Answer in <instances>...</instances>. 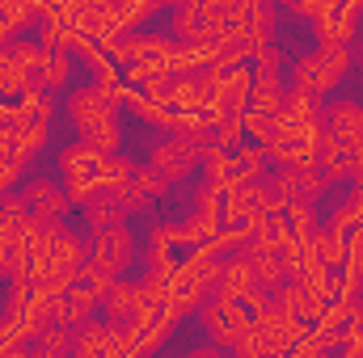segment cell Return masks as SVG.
<instances>
[{
  "label": "cell",
  "mask_w": 363,
  "mask_h": 358,
  "mask_svg": "<svg viewBox=\"0 0 363 358\" xmlns=\"http://www.w3.org/2000/svg\"><path fill=\"white\" fill-rule=\"evenodd\" d=\"M355 59H351V47H338V42H317V51L300 55L291 64V85L304 93H313L317 101H325L330 93L338 89L347 76H351Z\"/></svg>",
  "instance_id": "6da1fadb"
},
{
  "label": "cell",
  "mask_w": 363,
  "mask_h": 358,
  "mask_svg": "<svg viewBox=\"0 0 363 358\" xmlns=\"http://www.w3.org/2000/svg\"><path fill=\"white\" fill-rule=\"evenodd\" d=\"M101 161H106V156H101L97 148H89L85 139L60 148L55 165H60V178H64V190H68L72 207H85L93 198V190L101 185Z\"/></svg>",
  "instance_id": "7a4b0ae2"
},
{
  "label": "cell",
  "mask_w": 363,
  "mask_h": 358,
  "mask_svg": "<svg viewBox=\"0 0 363 358\" xmlns=\"http://www.w3.org/2000/svg\"><path fill=\"white\" fill-rule=\"evenodd\" d=\"M199 321L207 329V337L216 342V350H233V342L250 329V308L245 299H233L224 291H211L199 308Z\"/></svg>",
  "instance_id": "3957f363"
},
{
  "label": "cell",
  "mask_w": 363,
  "mask_h": 358,
  "mask_svg": "<svg viewBox=\"0 0 363 358\" xmlns=\"http://www.w3.org/2000/svg\"><path fill=\"white\" fill-rule=\"evenodd\" d=\"M89 262L110 270L114 278H123L127 270L140 262V236H135V228L123 219V224H114L106 232H89Z\"/></svg>",
  "instance_id": "277c9868"
},
{
  "label": "cell",
  "mask_w": 363,
  "mask_h": 358,
  "mask_svg": "<svg viewBox=\"0 0 363 358\" xmlns=\"http://www.w3.org/2000/svg\"><path fill=\"white\" fill-rule=\"evenodd\" d=\"M199 161H203V156H199V148H190V144L178 139V135L161 139V144L148 152V165L169 181V185H182V181L194 178V173H199Z\"/></svg>",
  "instance_id": "5b68a950"
},
{
  "label": "cell",
  "mask_w": 363,
  "mask_h": 358,
  "mask_svg": "<svg viewBox=\"0 0 363 358\" xmlns=\"http://www.w3.org/2000/svg\"><path fill=\"white\" fill-rule=\"evenodd\" d=\"M321 131L338 135L351 152H363V105L359 101H325L321 105Z\"/></svg>",
  "instance_id": "8992f818"
},
{
  "label": "cell",
  "mask_w": 363,
  "mask_h": 358,
  "mask_svg": "<svg viewBox=\"0 0 363 358\" xmlns=\"http://www.w3.org/2000/svg\"><path fill=\"white\" fill-rule=\"evenodd\" d=\"M21 194H26V202H30V211H34L38 219H68V207H72V198H68L64 181L30 178L26 185H21Z\"/></svg>",
  "instance_id": "52a82bcc"
},
{
  "label": "cell",
  "mask_w": 363,
  "mask_h": 358,
  "mask_svg": "<svg viewBox=\"0 0 363 358\" xmlns=\"http://www.w3.org/2000/svg\"><path fill=\"white\" fill-rule=\"evenodd\" d=\"M216 291H224V295H233V299H250V295L258 291V278H254V266H250V245H241L237 253H228V258L220 262V282H216Z\"/></svg>",
  "instance_id": "ba28073f"
},
{
  "label": "cell",
  "mask_w": 363,
  "mask_h": 358,
  "mask_svg": "<svg viewBox=\"0 0 363 358\" xmlns=\"http://www.w3.org/2000/svg\"><path fill=\"white\" fill-rule=\"evenodd\" d=\"M101 308H106V321L110 325H118V329H135V316H140V282H127V278H114L110 282V291H106V299H101Z\"/></svg>",
  "instance_id": "9c48e42d"
},
{
  "label": "cell",
  "mask_w": 363,
  "mask_h": 358,
  "mask_svg": "<svg viewBox=\"0 0 363 358\" xmlns=\"http://www.w3.org/2000/svg\"><path fill=\"white\" fill-rule=\"evenodd\" d=\"M72 76H77V55L68 47H55L43 55L38 72L30 76L34 89H47V93H60V89H72Z\"/></svg>",
  "instance_id": "30bf717a"
},
{
  "label": "cell",
  "mask_w": 363,
  "mask_h": 358,
  "mask_svg": "<svg viewBox=\"0 0 363 358\" xmlns=\"http://www.w3.org/2000/svg\"><path fill=\"white\" fill-rule=\"evenodd\" d=\"M81 211H85V228H89V232H106V228H114V224L131 219V215L123 211V202H118L114 185H106V181L93 190V198L81 207Z\"/></svg>",
  "instance_id": "8fae6325"
},
{
  "label": "cell",
  "mask_w": 363,
  "mask_h": 358,
  "mask_svg": "<svg viewBox=\"0 0 363 358\" xmlns=\"http://www.w3.org/2000/svg\"><path fill=\"white\" fill-rule=\"evenodd\" d=\"M47 139H51V122H43V118H26V122L13 127V156L30 165V161H38V152L47 148Z\"/></svg>",
  "instance_id": "7c38bea8"
},
{
  "label": "cell",
  "mask_w": 363,
  "mask_h": 358,
  "mask_svg": "<svg viewBox=\"0 0 363 358\" xmlns=\"http://www.w3.org/2000/svg\"><path fill=\"white\" fill-rule=\"evenodd\" d=\"M359 224H363V185H351V194L342 202H334V211L321 219V228H330L338 236H351Z\"/></svg>",
  "instance_id": "4fadbf2b"
},
{
  "label": "cell",
  "mask_w": 363,
  "mask_h": 358,
  "mask_svg": "<svg viewBox=\"0 0 363 358\" xmlns=\"http://www.w3.org/2000/svg\"><path fill=\"white\" fill-rule=\"evenodd\" d=\"M169 34L178 42H199V34H203V0H174L169 4Z\"/></svg>",
  "instance_id": "5bb4252c"
},
{
  "label": "cell",
  "mask_w": 363,
  "mask_h": 358,
  "mask_svg": "<svg viewBox=\"0 0 363 358\" xmlns=\"http://www.w3.org/2000/svg\"><path fill=\"white\" fill-rule=\"evenodd\" d=\"M199 169H203V178L216 181L220 190H224V185H233V181H241V165H237V152H228V148H220V144H211V148L203 152Z\"/></svg>",
  "instance_id": "9a60e30c"
},
{
  "label": "cell",
  "mask_w": 363,
  "mask_h": 358,
  "mask_svg": "<svg viewBox=\"0 0 363 358\" xmlns=\"http://www.w3.org/2000/svg\"><path fill=\"white\" fill-rule=\"evenodd\" d=\"M283 101H287V85H283V76H254V89H250V110L279 118V114H283Z\"/></svg>",
  "instance_id": "2e32d148"
},
{
  "label": "cell",
  "mask_w": 363,
  "mask_h": 358,
  "mask_svg": "<svg viewBox=\"0 0 363 358\" xmlns=\"http://www.w3.org/2000/svg\"><path fill=\"white\" fill-rule=\"evenodd\" d=\"M190 211H194L203 224L220 228V224H224V190H220L216 181H203L199 190H190Z\"/></svg>",
  "instance_id": "e0dca14e"
},
{
  "label": "cell",
  "mask_w": 363,
  "mask_h": 358,
  "mask_svg": "<svg viewBox=\"0 0 363 358\" xmlns=\"http://www.w3.org/2000/svg\"><path fill=\"white\" fill-rule=\"evenodd\" d=\"M313 30H317V42L351 47V42H355V34H359V21H351V17H342V13H325V17H317V21H313Z\"/></svg>",
  "instance_id": "ac0fdd59"
},
{
  "label": "cell",
  "mask_w": 363,
  "mask_h": 358,
  "mask_svg": "<svg viewBox=\"0 0 363 358\" xmlns=\"http://www.w3.org/2000/svg\"><path fill=\"white\" fill-rule=\"evenodd\" d=\"M81 139L97 148L101 156H110V152H118L123 148V127H118V114H110V118H101V122H93L89 131H81Z\"/></svg>",
  "instance_id": "d6986e66"
},
{
  "label": "cell",
  "mask_w": 363,
  "mask_h": 358,
  "mask_svg": "<svg viewBox=\"0 0 363 358\" xmlns=\"http://www.w3.org/2000/svg\"><path fill=\"white\" fill-rule=\"evenodd\" d=\"M30 346L43 350V354H72V346H77V329H72V325H43V329L34 333Z\"/></svg>",
  "instance_id": "ffe728a7"
},
{
  "label": "cell",
  "mask_w": 363,
  "mask_h": 358,
  "mask_svg": "<svg viewBox=\"0 0 363 358\" xmlns=\"http://www.w3.org/2000/svg\"><path fill=\"white\" fill-rule=\"evenodd\" d=\"M233 152H237L241 178L267 181V173H271V156H267V144H254V139H245V144H241V148H233Z\"/></svg>",
  "instance_id": "44dd1931"
},
{
  "label": "cell",
  "mask_w": 363,
  "mask_h": 358,
  "mask_svg": "<svg viewBox=\"0 0 363 358\" xmlns=\"http://www.w3.org/2000/svg\"><path fill=\"white\" fill-rule=\"evenodd\" d=\"M308 249L334 270L347 262V236H338V232H330V228H317V232L308 236Z\"/></svg>",
  "instance_id": "7402d4cb"
},
{
  "label": "cell",
  "mask_w": 363,
  "mask_h": 358,
  "mask_svg": "<svg viewBox=\"0 0 363 358\" xmlns=\"http://www.w3.org/2000/svg\"><path fill=\"white\" fill-rule=\"evenodd\" d=\"M287 228H291V236H300V241H308L321 224H317V202H304V198H291L287 202Z\"/></svg>",
  "instance_id": "603a6c76"
},
{
  "label": "cell",
  "mask_w": 363,
  "mask_h": 358,
  "mask_svg": "<svg viewBox=\"0 0 363 358\" xmlns=\"http://www.w3.org/2000/svg\"><path fill=\"white\" fill-rule=\"evenodd\" d=\"M250 266H254V278H258V287H267V291H279L283 287V262H279V253H254L250 249Z\"/></svg>",
  "instance_id": "cb8c5ba5"
},
{
  "label": "cell",
  "mask_w": 363,
  "mask_h": 358,
  "mask_svg": "<svg viewBox=\"0 0 363 358\" xmlns=\"http://www.w3.org/2000/svg\"><path fill=\"white\" fill-rule=\"evenodd\" d=\"M131 181H135V190H140V194H144L148 202H157V198H165V194L174 190V185L161 178V173H157L152 165H135V178H131Z\"/></svg>",
  "instance_id": "d4e9b609"
},
{
  "label": "cell",
  "mask_w": 363,
  "mask_h": 358,
  "mask_svg": "<svg viewBox=\"0 0 363 358\" xmlns=\"http://www.w3.org/2000/svg\"><path fill=\"white\" fill-rule=\"evenodd\" d=\"M131 178H135V161H131V156L110 152V156L101 161V181H106V185H127Z\"/></svg>",
  "instance_id": "484cf974"
},
{
  "label": "cell",
  "mask_w": 363,
  "mask_h": 358,
  "mask_svg": "<svg viewBox=\"0 0 363 358\" xmlns=\"http://www.w3.org/2000/svg\"><path fill=\"white\" fill-rule=\"evenodd\" d=\"M250 68H254V76H283V51L274 42H267L262 51L250 55Z\"/></svg>",
  "instance_id": "4316f807"
},
{
  "label": "cell",
  "mask_w": 363,
  "mask_h": 358,
  "mask_svg": "<svg viewBox=\"0 0 363 358\" xmlns=\"http://www.w3.org/2000/svg\"><path fill=\"white\" fill-rule=\"evenodd\" d=\"M216 144L220 148H241L245 144V122L237 118V114H228V118H216Z\"/></svg>",
  "instance_id": "83f0119b"
},
{
  "label": "cell",
  "mask_w": 363,
  "mask_h": 358,
  "mask_svg": "<svg viewBox=\"0 0 363 358\" xmlns=\"http://www.w3.org/2000/svg\"><path fill=\"white\" fill-rule=\"evenodd\" d=\"M279 8H287V13H296L304 21H317V17L330 13V0H279Z\"/></svg>",
  "instance_id": "f1b7e54d"
},
{
  "label": "cell",
  "mask_w": 363,
  "mask_h": 358,
  "mask_svg": "<svg viewBox=\"0 0 363 358\" xmlns=\"http://www.w3.org/2000/svg\"><path fill=\"white\" fill-rule=\"evenodd\" d=\"M203 8H207V13H224V17L233 21V17L245 8V0H203Z\"/></svg>",
  "instance_id": "f546056e"
},
{
  "label": "cell",
  "mask_w": 363,
  "mask_h": 358,
  "mask_svg": "<svg viewBox=\"0 0 363 358\" xmlns=\"http://www.w3.org/2000/svg\"><path fill=\"white\" fill-rule=\"evenodd\" d=\"M359 325H363V321H359Z\"/></svg>",
  "instance_id": "4dcf8cb0"
}]
</instances>
